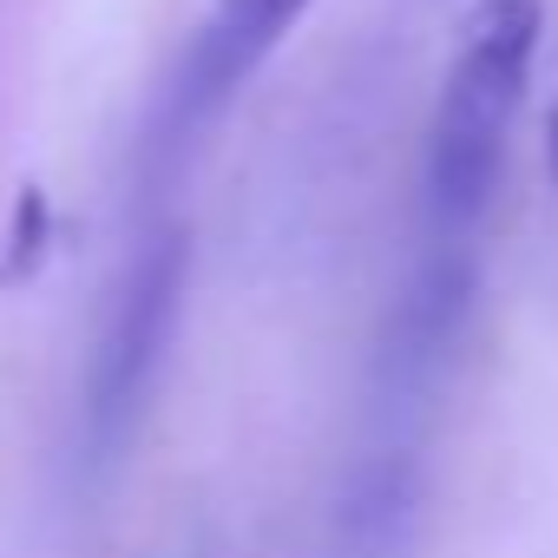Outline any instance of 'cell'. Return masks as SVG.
<instances>
[{
	"label": "cell",
	"instance_id": "5b68a950",
	"mask_svg": "<svg viewBox=\"0 0 558 558\" xmlns=\"http://www.w3.org/2000/svg\"><path fill=\"white\" fill-rule=\"evenodd\" d=\"M545 171H551V184H558V106H551V125H545Z\"/></svg>",
	"mask_w": 558,
	"mask_h": 558
},
{
	"label": "cell",
	"instance_id": "6da1fadb",
	"mask_svg": "<svg viewBox=\"0 0 558 558\" xmlns=\"http://www.w3.org/2000/svg\"><path fill=\"white\" fill-rule=\"evenodd\" d=\"M538 0H473L460 21V47L447 60L434 119H427V210L460 230L486 210L506 132L519 119L532 53H538Z\"/></svg>",
	"mask_w": 558,
	"mask_h": 558
},
{
	"label": "cell",
	"instance_id": "7a4b0ae2",
	"mask_svg": "<svg viewBox=\"0 0 558 558\" xmlns=\"http://www.w3.org/2000/svg\"><path fill=\"white\" fill-rule=\"evenodd\" d=\"M178 296H184V236L158 230L145 243V256L132 263L125 290L99 329V355L86 375V427L99 447H112L151 381V368L165 362V342L178 329Z\"/></svg>",
	"mask_w": 558,
	"mask_h": 558
},
{
	"label": "cell",
	"instance_id": "3957f363",
	"mask_svg": "<svg viewBox=\"0 0 558 558\" xmlns=\"http://www.w3.org/2000/svg\"><path fill=\"white\" fill-rule=\"evenodd\" d=\"M303 14H310V0H210V14H204L197 40L184 47V66L165 99L171 132H191L210 112H223L230 93L283 47V34Z\"/></svg>",
	"mask_w": 558,
	"mask_h": 558
},
{
	"label": "cell",
	"instance_id": "277c9868",
	"mask_svg": "<svg viewBox=\"0 0 558 558\" xmlns=\"http://www.w3.org/2000/svg\"><path fill=\"white\" fill-rule=\"evenodd\" d=\"M47 236H53V210H47V191L40 184H21V197H14V230H8V283H21V276H34L40 269V256H47Z\"/></svg>",
	"mask_w": 558,
	"mask_h": 558
}]
</instances>
